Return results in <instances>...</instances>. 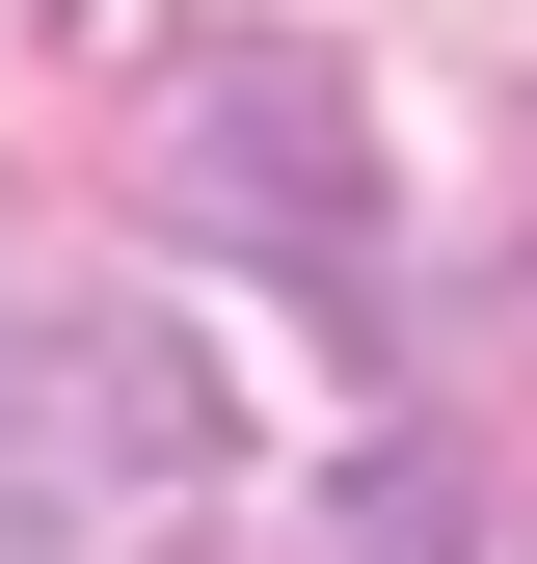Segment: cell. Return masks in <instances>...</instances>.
<instances>
[{"instance_id": "cell-1", "label": "cell", "mask_w": 537, "mask_h": 564, "mask_svg": "<svg viewBox=\"0 0 537 564\" xmlns=\"http://www.w3.org/2000/svg\"><path fill=\"white\" fill-rule=\"evenodd\" d=\"M134 188H162L188 242L296 269L322 323H376V134H350V82H322L296 28H188L162 82H134Z\"/></svg>"}, {"instance_id": "cell-2", "label": "cell", "mask_w": 537, "mask_h": 564, "mask_svg": "<svg viewBox=\"0 0 537 564\" xmlns=\"http://www.w3.org/2000/svg\"><path fill=\"white\" fill-rule=\"evenodd\" d=\"M216 511V377L162 323H0V564H134Z\"/></svg>"}, {"instance_id": "cell-3", "label": "cell", "mask_w": 537, "mask_h": 564, "mask_svg": "<svg viewBox=\"0 0 537 564\" xmlns=\"http://www.w3.org/2000/svg\"><path fill=\"white\" fill-rule=\"evenodd\" d=\"M322 564H457V484H430V457H350V511H322Z\"/></svg>"}, {"instance_id": "cell-4", "label": "cell", "mask_w": 537, "mask_h": 564, "mask_svg": "<svg viewBox=\"0 0 537 564\" xmlns=\"http://www.w3.org/2000/svg\"><path fill=\"white\" fill-rule=\"evenodd\" d=\"M511 349H537V216H511Z\"/></svg>"}]
</instances>
